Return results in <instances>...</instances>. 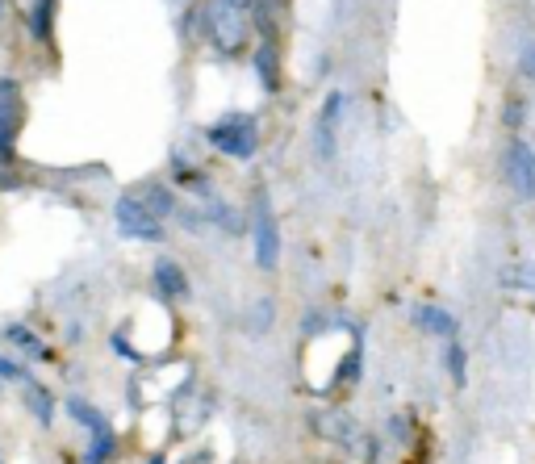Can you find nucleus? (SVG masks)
Returning <instances> with one entry per match:
<instances>
[{
  "label": "nucleus",
  "mask_w": 535,
  "mask_h": 464,
  "mask_svg": "<svg viewBox=\"0 0 535 464\" xmlns=\"http://www.w3.org/2000/svg\"><path fill=\"white\" fill-rule=\"evenodd\" d=\"M314 423H318V435L335 439V444H352V439H356V423L347 419L343 410H327V414H314Z\"/></svg>",
  "instance_id": "8"
},
{
  "label": "nucleus",
  "mask_w": 535,
  "mask_h": 464,
  "mask_svg": "<svg viewBox=\"0 0 535 464\" xmlns=\"http://www.w3.org/2000/svg\"><path fill=\"white\" fill-rule=\"evenodd\" d=\"M176 5H180V0H176Z\"/></svg>",
  "instance_id": "27"
},
{
  "label": "nucleus",
  "mask_w": 535,
  "mask_h": 464,
  "mask_svg": "<svg viewBox=\"0 0 535 464\" xmlns=\"http://www.w3.org/2000/svg\"><path fill=\"white\" fill-rule=\"evenodd\" d=\"M226 5H235V9H247V5H251V0H226Z\"/></svg>",
  "instance_id": "24"
},
{
  "label": "nucleus",
  "mask_w": 535,
  "mask_h": 464,
  "mask_svg": "<svg viewBox=\"0 0 535 464\" xmlns=\"http://www.w3.org/2000/svg\"><path fill=\"white\" fill-rule=\"evenodd\" d=\"M0 17H5V0H0Z\"/></svg>",
  "instance_id": "25"
},
{
  "label": "nucleus",
  "mask_w": 535,
  "mask_h": 464,
  "mask_svg": "<svg viewBox=\"0 0 535 464\" xmlns=\"http://www.w3.org/2000/svg\"><path fill=\"white\" fill-rule=\"evenodd\" d=\"M113 456V431H101V435H92V444L84 452V464H105Z\"/></svg>",
  "instance_id": "16"
},
{
  "label": "nucleus",
  "mask_w": 535,
  "mask_h": 464,
  "mask_svg": "<svg viewBox=\"0 0 535 464\" xmlns=\"http://www.w3.org/2000/svg\"><path fill=\"white\" fill-rule=\"evenodd\" d=\"M51 17H55V0H38V5L30 9V34L51 38Z\"/></svg>",
  "instance_id": "14"
},
{
  "label": "nucleus",
  "mask_w": 535,
  "mask_h": 464,
  "mask_svg": "<svg viewBox=\"0 0 535 464\" xmlns=\"http://www.w3.org/2000/svg\"><path fill=\"white\" fill-rule=\"evenodd\" d=\"M339 109H343V97L335 92V97H327V105H322V118H318V155H322V159L335 155V122H339Z\"/></svg>",
  "instance_id": "7"
},
{
  "label": "nucleus",
  "mask_w": 535,
  "mask_h": 464,
  "mask_svg": "<svg viewBox=\"0 0 535 464\" xmlns=\"http://www.w3.org/2000/svg\"><path fill=\"white\" fill-rule=\"evenodd\" d=\"M255 72H260V80H264L268 92L281 88V63H276V46L272 42H264L260 51H255Z\"/></svg>",
  "instance_id": "10"
},
{
  "label": "nucleus",
  "mask_w": 535,
  "mask_h": 464,
  "mask_svg": "<svg viewBox=\"0 0 535 464\" xmlns=\"http://www.w3.org/2000/svg\"><path fill=\"white\" fill-rule=\"evenodd\" d=\"M523 72L535 76V46H531V55H527V63H523Z\"/></svg>",
  "instance_id": "23"
},
{
  "label": "nucleus",
  "mask_w": 535,
  "mask_h": 464,
  "mask_svg": "<svg viewBox=\"0 0 535 464\" xmlns=\"http://www.w3.org/2000/svg\"><path fill=\"white\" fill-rule=\"evenodd\" d=\"M26 402H30V410L38 414V423H42V427H51V423H55V402H51V393H46L42 385H30Z\"/></svg>",
  "instance_id": "12"
},
{
  "label": "nucleus",
  "mask_w": 535,
  "mask_h": 464,
  "mask_svg": "<svg viewBox=\"0 0 535 464\" xmlns=\"http://www.w3.org/2000/svg\"><path fill=\"white\" fill-rule=\"evenodd\" d=\"M502 285H519V289H535V264H515L502 272Z\"/></svg>",
  "instance_id": "18"
},
{
  "label": "nucleus",
  "mask_w": 535,
  "mask_h": 464,
  "mask_svg": "<svg viewBox=\"0 0 535 464\" xmlns=\"http://www.w3.org/2000/svg\"><path fill=\"white\" fill-rule=\"evenodd\" d=\"M67 414H72V419H80V423L88 427V435H101V431H113V427H109V419H105V414H101L97 406H88L84 398H72V402H67Z\"/></svg>",
  "instance_id": "11"
},
{
  "label": "nucleus",
  "mask_w": 535,
  "mask_h": 464,
  "mask_svg": "<svg viewBox=\"0 0 535 464\" xmlns=\"http://www.w3.org/2000/svg\"><path fill=\"white\" fill-rule=\"evenodd\" d=\"M21 377H26V368L13 364L5 352H0V381H21Z\"/></svg>",
  "instance_id": "21"
},
{
  "label": "nucleus",
  "mask_w": 535,
  "mask_h": 464,
  "mask_svg": "<svg viewBox=\"0 0 535 464\" xmlns=\"http://www.w3.org/2000/svg\"><path fill=\"white\" fill-rule=\"evenodd\" d=\"M247 9H235V5H226V0H214L209 5V38H214V46L222 55H239L243 46H247Z\"/></svg>",
  "instance_id": "2"
},
{
  "label": "nucleus",
  "mask_w": 535,
  "mask_h": 464,
  "mask_svg": "<svg viewBox=\"0 0 535 464\" xmlns=\"http://www.w3.org/2000/svg\"><path fill=\"white\" fill-rule=\"evenodd\" d=\"M113 218H118V230L126 239H164V226H159V218L147 210L138 197H118V205H113Z\"/></svg>",
  "instance_id": "3"
},
{
  "label": "nucleus",
  "mask_w": 535,
  "mask_h": 464,
  "mask_svg": "<svg viewBox=\"0 0 535 464\" xmlns=\"http://www.w3.org/2000/svg\"><path fill=\"white\" fill-rule=\"evenodd\" d=\"M0 464H5V460H0Z\"/></svg>",
  "instance_id": "26"
},
{
  "label": "nucleus",
  "mask_w": 535,
  "mask_h": 464,
  "mask_svg": "<svg viewBox=\"0 0 535 464\" xmlns=\"http://www.w3.org/2000/svg\"><path fill=\"white\" fill-rule=\"evenodd\" d=\"M523 122V101H510L506 105V126H519Z\"/></svg>",
  "instance_id": "22"
},
{
  "label": "nucleus",
  "mask_w": 535,
  "mask_h": 464,
  "mask_svg": "<svg viewBox=\"0 0 535 464\" xmlns=\"http://www.w3.org/2000/svg\"><path fill=\"white\" fill-rule=\"evenodd\" d=\"M155 289L164 297H172V301H184V297H189V276L180 272L176 260H159L155 264Z\"/></svg>",
  "instance_id": "6"
},
{
  "label": "nucleus",
  "mask_w": 535,
  "mask_h": 464,
  "mask_svg": "<svg viewBox=\"0 0 535 464\" xmlns=\"http://www.w3.org/2000/svg\"><path fill=\"white\" fill-rule=\"evenodd\" d=\"M209 143L230 159H251L255 147H260V130H255L251 113H230L218 126H209Z\"/></svg>",
  "instance_id": "1"
},
{
  "label": "nucleus",
  "mask_w": 535,
  "mask_h": 464,
  "mask_svg": "<svg viewBox=\"0 0 535 464\" xmlns=\"http://www.w3.org/2000/svg\"><path fill=\"white\" fill-rule=\"evenodd\" d=\"M5 335H9V339H13V343L21 347V352H26V356H38V360H46V356H51V352H46V343H42L38 335H30L26 327H9Z\"/></svg>",
  "instance_id": "15"
},
{
  "label": "nucleus",
  "mask_w": 535,
  "mask_h": 464,
  "mask_svg": "<svg viewBox=\"0 0 535 464\" xmlns=\"http://www.w3.org/2000/svg\"><path fill=\"white\" fill-rule=\"evenodd\" d=\"M138 201H143V205H147V210H151L159 222H164V218L172 214V193H168V189H159V184H151V189H143V193H138Z\"/></svg>",
  "instance_id": "13"
},
{
  "label": "nucleus",
  "mask_w": 535,
  "mask_h": 464,
  "mask_svg": "<svg viewBox=\"0 0 535 464\" xmlns=\"http://www.w3.org/2000/svg\"><path fill=\"white\" fill-rule=\"evenodd\" d=\"M251 235H255V264L260 268H276L281 264V230H276V218L268 210V201H255V218H251Z\"/></svg>",
  "instance_id": "4"
},
{
  "label": "nucleus",
  "mask_w": 535,
  "mask_h": 464,
  "mask_svg": "<svg viewBox=\"0 0 535 464\" xmlns=\"http://www.w3.org/2000/svg\"><path fill=\"white\" fill-rule=\"evenodd\" d=\"M0 109L21 118V97H17V84L13 80H0Z\"/></svg>",
  "instance_id": "19"
},
{
  "label": "nucleus",
  "mask_w": 535,
  "mask_h": 464,
  "mask_svg": "<svg viewBox=\"0 0 535 464\" xmlns=\"http://www.w3.org/2000/svg\"><path fill=\"white\" fill-rule=\"evenodd\" d=\"M506 180L523 201L535 197V151L527 143H510L506 147Z\"/></svg>",
  "instance_id": "5"
},
{
  "label": "nucleus",
  "mask_w": 535,
  "mask_h": 464,
  "mask_svg": "<svg viewBox=\"0 0 535 464\" xmlns=\"http://www.w3.org/2000/svg\"><path fill=\"white\" fill-rule=\"evenodd\" d=\"M444 360H448V373H452V381H456V385H464V347H460V343H452Z\"/></svg>",
  "instance_id": "20"
},
{
  "label": "nucleus",
  "mask_w": 535,
  "mask_h": 464,
  "mask_svg": "<svg viewBox=\"0 0 535 464\" xmlns=\"http://www.w3.org/2000/svg\"><path fill=\"white\" fill-rule=\"evenodd\" d=\"M414 322H418V327H423L427 335H444V339L456 335V318H452L448 310H439V306H418V310H414Z\"/></svg>",
  "instance_id": "9"
},
{
  "label": "nucleus",
  "mask_w": 535,
  "mask_h": 464,
  "mask_svg": "<svg viewBox=\"0 0 535 464\" xmlns=\"http://www.w3.org/2000/svg\"><path fill=\"white\" fill-rule=\"evenodd\" d=\"M17 122L21 118H13V113L0 109V164H9V147H13V138H17Z\"/></svg>",
  "instance_id": "17"
}]
</instances>
